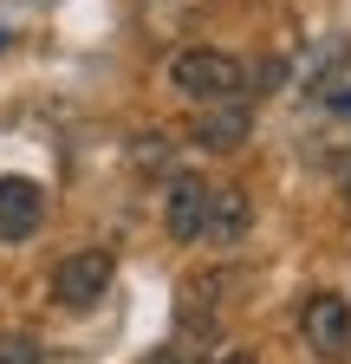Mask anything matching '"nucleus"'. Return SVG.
<instances>
[{
    "mask_svg": "<svg viewBox=\"0 0 351 364\" xmlns=\"http://www.w3.org/2000/svg\"><path fill=\"white\" fill-rule=\"evenodd\" d=\"M247 85H254V72L234 53H222V46H183V53L169 59V91H176V98H189L195 111H208V105H241Z\"/></svg>",
    "mask_w": 351,
    "mask_h": 364,
    "instance_id": "nucleus-1",
    "label": "nucleus"
},
{
    "mask_svg": "<svg viewBox=\"0 0 351 364\" xmlns=\"http://www.w3.org/2000/svg\"><path fill=\"white\" fill-rule=\"evenodd\" d=\"M111 280H117V260H111L104 247H78V254H65V260L53 267V299H59L65 312H92V306L111 293Z\"/></svg>",
    "mask_w": 351,
    "mask_h": 364,
    "instance_id": "nucleus-2",
    "label": "nucleus"
},
{
    "mask_svg": "<svg viewBox=\"0 0 351 364\" xmlns=\"http://www.w3.org/2000/svg\"><path fill=\"white\" fill-rule=\"evenodd\" d=\"M299 338H306V351L325 358V364L351 358V306L338 293H313L306 312H299Z\"/></svg>",
    "mask_w": 351,
    "mask_h": 364,
    "instance_id": "nucleus-3",
    "label": "nucleus"
},
{
    "mask_svg": "<svg viewBox=\"0 0 351 364\" xmlns=\"http://www.w3.org/2000/svg\"><path fill=\"white\" fill-rule=\"evenodd\" d=\"M254 235V202L234 189V182H208V202H202V235L208 247H241Z\"/></svg>",
    "mask_w": 351,
    "mask_h": 364,
    "instance_id": "nucleus-4",
    "label": "nucleus"
},
{
    "mask_svg": "<svg viewBox=\"0 0 351 364\" xmlns=\"http://www.w3.org/2000/svg\"><path fill=\"white\" fill-rule=\"evenodd\" d=\"M39 221H46V189L33 176H0V241L7 247L33 241Z\"/></svg>",
    "mask_w": 351,
    "mask_h": 364,
    "instance_id": "nucleus-5",
    "label": "nucleus"
},
{
    "mask_svg": "<svg viewBox=\"0 0 351 364\" xmlns=\"http://www.w3.org/2000/svg\"><path fill=\"white\" fill-rule=\"evenodd\" d=\"M247 136H254V111L247 105H208L189 124V144L202 156H234V150H247Z\"/></svg>",
    "mask_w": 351,
    "mask_h": 364,
    "instance_id": "nucleus-6",
    "label": "nucleus"
},
{
    "mask_svg": "<svg viewBox=\"0 0 351 364\" xmlns=\"http://www.w3.org/2000/svg\"><path fill=\"white\" fill-rule=\"evenodd\" d=\"M202 202H208V182L202 176H169V196H163V228L169 241H195L202 235Z\"/></svg>",
    "mask_w": 351,
    "mask_h": 364,
    "instance_id": "nucleus-7",
    "label": "nucleus"
},
{
    "mask_svg": "<svg viewBox=\"0 0 351 364\" xmlns=\"http://www.w3.org/2000/svg\"><path fill=\"white\" fill-rule=\"evenodd\" d=\"M46 351H39L33 332H0V364H39Z\"/></svg>",
    "mask_w": 351,
    "mask_h": 364,
    "instance_id": "nucleus-8",
    "label": "nucleus"
},
{
    "mask_svg": "<svg viewBox=\"0 0 351 364\" xmlns=\"http://www.w3.org/2000/svg\"><path fill=\"white\" fill-rule=\"evenodd\" d=\"M144 364H183V345H163L156 358H144Z\"/></svg>",
    "mask_w": 351,
    "mask_h": 364,
    "instance_id": "nucleus-9",
    "label": "nucleus"
},
{
    "mask_svg": "<svg viewBox=\"0 0 351 364\" xmlns=\"http://www.w3.org/2000/svg\"><path fill=\"white\" fill-rule=\"evenodd\" d=\"M208 364H254V351H215Z\"/></svg>",
    "mask_w": 351,
    "mask_h": 364,
    "instance_id": "nucleus-10",
    "label": "nucleus"
},
{
    "mask_svg": "<svg viewBox=\"0 0 351 364\" xmlns=\"http://www.w3.org/2000/svg\"><path fill=\"white\" fill-rule=\"evenodd\" d=\"M338 105H345V117H351V91H345V98H338Z\"/></svg>",
    "mask_w": 351,
    "mask_h": 364,
    "instance_id": "nucleus-11",
    "label": "nucleus"
},
{
    "mask_svg": "<svg viewBox=\"0 0 351 364\" xmlns=\"http://www.w3.org/2000/svg\"><path fill=\"white\" fill-rule=\"evenodd\" d=\"M0 46H7V33H0Z\"/></svg>",
    "mask_w": 351,
    "mask_h": 364,
    "instance_id": "nucleus-12",
    "label": "nucleus"
}]
</instances>
